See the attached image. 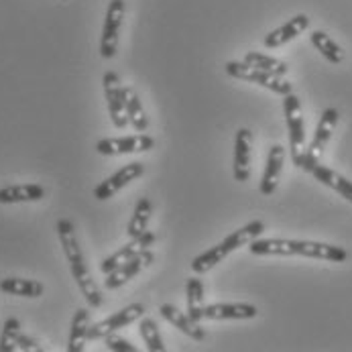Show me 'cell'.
<instances>
[{
    "label": "cell",
    "mask_w": 352,
    "mask_h": 352,
    "mask_svg": "<svg viewBox=\"0 0 352 352\" xmlns=\"http://www.w3.org/2000/svg\"><path fill=\"white\" fill-rule=\"evenodd\" d=\"M307 27H309V19H307V14H298V16L289 19L285 25H281L279 29L271 31V33L265 37V41H263V43H265V47H267V50H277V47H281V45H285V43L294 41L296 37H300Z\"/></svg>",
    "instance_id": "cell-17"
},
{
    "label": "cell",
    "mask_w": 352,
    "mask_h": 352,
    "mask_svg": "<svg viewBox=\"0 0 352 352\" xmlns=\"http://www.w3.org/2000/svg\"><path fill=\"white\" fill-rule=\"evenodd\" d=\"M159 314L171 324V326H175L177 330H182L186 336H190L192 340H206V330L200 326V322H196V320H192L188 314H184V311H179L175 305H171V303H163V305H159Z\"/></svg>",
    "instance_id": "cell-16"
},
{
    "label": "cell",
    "mask_w": 352,
    "mask_h": 352,
    "mask_svg": "<svg viewBox=\"0 0 352 352\" xmlns=\"http://www.w3.org/2000/svg\"><path fill=\"white\" fill-rule=\"evenodd\" d=\"M57 234H59V243L63 247L65 258H67L69 269H72V275H74V279H76L82 296L86 298V302H88L90 307H100L102 292L100 287L96 285V281H94L88 265H86V258H84L82 247L78 243L76 228H74L72 220H67V218L57 220Z\"/></svg>",
    "instance_id": "cell-2"
},
{
    "label": "cell",
    "mask_w": 352,
    "mask_h": 352,
    "mask_svg": "<svg viewBox=\"0 0 352 352\" xmlns=\"http://www.w3.org/2000/svg\"><path fill=\"white\" fill-rule=\"evenodd\" d=\"M157 241V236H155V232H145V234H141V236H137V239H131L124 247H120L116 252H112L110 256H106L104 261L100 263V271L104 275H108L110 271H114V269H118L120 265H124V263H129L131 258H135L137 254H141L143 251H147L149 247H153V243Z\"/></svg>",
    "instance_id": "cell-11"
},
{
    "label": "cell",
    "mask_w": 352,
    "mask_h": 352,
    "mask_svg": "<svg viewBox=\"0 0 352 352\" xmlns=\"http://www.w3.org/2000/svg\"><path fill=\"white\" fill-rule=\"evenodd\" d=\"M151 214H153V204L149 198H141V200L137 201L135 212H133V216H131V220H129V226H126V234H129V239H137V236H141V234H145V232H147V228H149V220H151Z\"/></svg>",
    "instance_id": "cell-24"
},
{
    "label": "cell",
    "mask_w": 352,
    "mask_h": 352,
    "mask_svg": "<svg viewBox=\"0 0 352 352\" xmlns=\"http://www.w3.org/2000/svg\"><path fill=\"white\" fill-rule=\"evenodd\" d=\"M249 251L258 256H305L320 258L330 263H342L349 258V252L342 247L316 243V241H294V239H256L249 245Z\"/></svg>",
    "instance_id": "cell-1"
},
{
    "label": "cell",
    "mask_w": 352,
    "mask_h": 352,
    "mask_svg": "<svg viewBox=\"0 0 352 352\" xmlns=\"http://www.w3.org/2000/svg\"><path fill=\"white\" fill-rule=\"evenodd\" d=\"M283 163H285V149L281 145H273L267 155V165H265V173L261 177L258 184V192L263 196H271L275 194L281 173H283Z\"/></svg>",
    "instance_id": "cell-14"
},
{
    "label": "cell",
    "mask_w": 352,
    "mask_h": 352,
    "mask_svg": "<svg viewBox=\"0 0 352 352\" xmlns=\"http://www.w3.org/2000/svg\"><path fill=\"white\" fill-rule=\"evenodd\" d=\"M258 316V307L252 303H210L204 307L206 320H252Z\"/></svg>",
    "instance_id": "cell-15"
},
{
    "label": "cell",
    "mask_w": 352,
    "mask_h": 352,
    "mask_svg": "<svg viewBox=\"0 0 352 352\" xmlns=\"http://www.w3.org/2000/svg\"><path fill=\"white\" fill-rule=\"evenodd\" d=\"M124 96H126V114H129V122L133 124V129L137 133H145L147 126H149V118H147V112L141 104V98L137 94L135 88L131 86H124Z\"/></svg>",
    "instance_id": "cell-23"
},
{
    "label": "cell",
    "mask_w": 352,
    "mask_h": 352,
    "mask_svg": "<svg viewBox=\"0 0 352 352\" xmlns=\"http://www.w3.org/2000/svg\"><path fill=\"white\" fill-rule=\"evenodd\" d=\"M122 19H124V0H112L108 4L106 19H104V29H102L100 55L104 59H112L116 55Z\"/></svg>",
    "instance_id": "cell-8"
},
{
    "label": "cell",
    "mask_w": 352,
    "mask_h": 352,
    "mask_svg": "<svg viewBox=\"0 0 352 352\" xmlns=\"http://www.w3.org/2000/svg\"><path fill=\"white\" fill-rule=\"evenodd\" d=\"M243 61L252 65V67H258V69H265V72H271V74H277V76H285L289 72L285 61L275 59V57L265 55V53H258V51H249Z\"/></svg>",
    "instance_id": "cell-27"
},
{
    "label": "cell",
    "mask_w": 352,
    "mask_h": 352,
    "mask_svg": "<svg viewBox=\"0 0 352 352\" xmlns=\"http://www.w3.org/2000/svg\"><path fill=\"white\" fill-rule=\"evenodd\" d=\"M263 230H265L263 220H252L249 224H245L243 228L228 234L222 243H218V249L224 252V256H228L230 252L239 251L243 247H249L252 241H256L263 234Z\"/></svg>",
    "instance_id": "cell-18"
},
{
    "label": "cell",
    "mask_w": 352,
    "mask_h": 352,
    "mask_svg": "<svg viewBox=\"0 0 352 352\" xmlns=\"http://www.w3.org/2000/svg\"><path fill=\"white\" fill-rule=\"evenodd\" d=\"M251 155H252V133L249 129H239L234 139V179L245 184L251 177Z\"/></svg>",
    "instance_id": "cell-13"
},
{
    "label": "cell",
    "mask_w": 352,
    "mask_h": 352,
    "mask_svg": "<svg viewBox=\"0 0 352 352\" xmlns=\"http://www.w3.org/2000/svg\"><path fill=\"white\" fill-rule=\"evenodd\" d=\"M145 311H147V309H145L143 303H131V305L122 307L120 311H116V314L104 318L102 322L92 324V326H90V332H88V338H90V340H102V338H106L110 332H116V330H120V328H126V326L133 324V322H139V320L145 316Z\"/></svg>",
    "instance_id": "cell-7"
},
{
    "label": "cell",
    "mask_w": 352,
    "mask_h": 352,
    "mask_svg": "<svg viewBox=\"0 0 352 352\" xmlns=\"http://www.w3.org/2000/svg\"><path fill=\"white\" fill-rule=\"evenodd\" d=\"M104 342H106V351H112V352H137V346L135 344H131L126 338H122V336H118L116 332H110L106 338H104Z\"/></svg>",
    "instance_id": "cell-30"
},
{
    "label": "cell",
    "mask_w": 352,
    "mask_h": 352,
    "mask_svg": "<svg viewBox=\"0 0 352 352\" xmlns=\"http://www.w3.org/2000/svg\"><path fill=\"white\" fill-rule=\"evenodd\" d=\"M283 112H285V122L289 131V149H292V161L296 167H302L303 157H305V124H303L302 104L300 98L292 92L283 96Z\"/></svg>",
    "instance_id": "cell-4"
},
{
    "label": "cell",
    "mask_w": 352,
    "mask_h": 352,
    "mask_svg": "<svg viewBox=\"0 0 352 352\" xmlns=\"http://www.w3.org/2000/svg\"><path fill=\"white\" fill-rule=\"evenodd\" d=\"M139 334L141 338L145 340V346L147 351L151 352H163L165 351V344H163V338H161V332L157 328V322L151 318H141L139 320Z\"/></svg>",
    "instance_id": "cell-28"
},
{
    "label": "cell",
    "mask_w": 352,
    "mask_h": 352,
    "mask_svg": "<svg viewBox=\"0 0 352 352\" xmlns=\"http://www.w3.org/2000/svg\"><path fill=\"white\" fill-rule=\"evenodd\" d=\"M90 326H92V324H90V309L80 307V309L74 314V320H72L69 340H67V351L82 352L84 349H86V342L90 340V338H88Z\"/></svg>",
    "instance_id": "cell-20"
},
{
    "label": "cell",
    "mask_w": 352,
    "mask_h": 352,
    "mask_svg": "<svg viewBox=\"0 0 352 352\" xmlns=\"http://www.w3.org/2000/svg\"><path fill=\"white\" fill-rule=\"evenodd\" d=\"M338 120H340V114H338L336 108H326V110H324V114H322V118H320V122H318V129H316V133H314V141H311L309 147L305 149V157H303V163L300 169L309 171L314 165L320 163L322 155H324L328 143H330V139H332V135H334V131H336Z\"/></svg>",
    "instance_id": "cell-5"
},
{
    "label": "cell",
    "mask_w": 352,
    "mask_h": 352,
    "mask_svg": "<svg viewBox=\"0 0 352 352\" xmlns=\"http://www.w3.org/2000/svg\"><path fill=\"white\" fill-rule=\"evenodd\" d=\"M307 173H311L320 184H324L326 188L338 192L344 200H349L352 204V182L349 177H344L338 171H334V169H330L326 165H320V163L314 165Z\"/></svg>",
    "instance_id": "cell-19"
},
{
    "label": "cell",
    "mask_w": 352,
    "mask_h": 352,
    "mask_svg": "<svg viewBox=\"0 0 352 352\" xmlns=\"http://www.w3.org/2000/svg\"><path fill=\"white\" fill-rule=\"evenodd\" d=\"M0 292H4L8 296H19V298H41L45 292V285L35 279L6 277L0 281Z\"/></svg>",
    "instance_id": "cell-22"
},
{
    "label": "cell",
    "mask_w": 352,
    "mask_h": 352,
    "mask_svg": "<svg viewBox=\"0 0 352 352\" xmlns=\"http://www.w3.org/2000/svg\"><path fill=\"white\" fill-rule=\"evenodd\" d=\"M143 173H145V165H143L141 161H133V163H129V165L120 167L116 173H112L110 177H106L100 186H96V190H94V198L104 201V200H108V198H112V196H116L122 188H126L131 182L139 179Z\"/></svg>",
    "instance_id": "cell-9"
},
{
    "label": "cell",
    "mask_w": 352,
    "mask_h": 352,
    "mask_svg": "<svg viewBox=\"0 0 352 352\" xmlns=\"http://www.w3.org/2000/svg\"><path fill=\"white\" fill-rule=\"evenodd\" d=\"M104 84V96L108 104V114L110 120L116 129H124L129 124V114H126V96H124V86L114 72H106L102 78Z\"/></svg>",
    "instance_id": "cell-6"
},
{
    "label": "cell",
    "mask_w": 352,
    "mask_h": 352,
    "mask_svg": "<svg viewBox=\"0 0 352 352\" xmlns=\"http://www.w3.org/2000/svg\"><path fill=\"white\" fill-rule=\"evenodd\" d=\"M155 147V139L139 133L133 137H114V139H102L96 143V151L100 155H131V153H145L151 151Z\"/></svg>",
    "instance_id": "cell-10"
},
{
    "label": "cell",
    "mask_w": 352,
    "mask_h": 352,
    "mask_svg": "<svg viewBox=\"0 0 352 352\" xmlns=\"http://www.w3.org/2000/svg\"><path fill=\"white\" fill-rule=\"evenodd\" d=\"M226 74L234 80H243V82H249V84H256L265 90H271L279 96H287L294 92L292 84L287 80H283V76H277V74H271V72H265V69H258V67H252L245 61H228L224 65Z\"/></svg>",
    "instance_id": "cell-3"
},
{
    "label": "cell",
    "mask_w": 352,
    "mask_h": 352,
    "mask_svg": "<svg viewBox=\"0 0 352 352\" xmlns=\"http://www.w3.org/2000/svg\"><path fill=\"white\" fill-rule=\"evenodd\" d=\"M153 258H155V254H153L149 249L143 251L141 254H137V256L131 258L129 263H124V265H120L118 269L110 271V273L106 275V279H104V287H106V289H118V287L126 285L131 279H135L141 271H145V269L151 265Z\"/></svg>",
    "instance_id": "cell-12"
},
{
    "label": "cell",
    "mask_w": 352,
    "mask_h": 352,
    "mask_svg": "<svg viewBox=\"0 0 352 352\" xmlns=\"http://www.w3.org/2000/svg\"><path fill=\"white\" fill-rule=\"evenodd\" d=\"M45 198V188L39 184H16L0 190V204H23Z\"/></svg>",
    "instance_id": "cell-21"
},
{
    "label": "cell",
    "mask_w": 352,
    "mask_h": 352,
    "mask_svg": "<svg viewBox=\"0 0 352 352\" xmlns=\"http://www.w3.org/2000/svg\"><path fill=\"white\" fill-rule=\"evenodd\" d=\"M309 41L316 50L324 55V59H328L330 63H342L344 61V51L342 47L324 31H314L309 35Z\"/></svg>",
    "instance_id": "cell-25"
},
{
    "label": "cell",
    "mask_w": 352,
    "mask_h": 352,
    "mask_svg": "<svg viewBox=\"0 0 352 352\" xmlns=\"http://www.w3.org/2000/svg\"><path fill=\"white\" fill-rule=\"evenodd\" d=\"M21 322L16 318H8L4 322L2 334H0V352L19 351V338H21Z\"/></svg>",
    "instance_id": "cell-29"
},
{
    "label": "cell",
    "mask_w": 352,
    "mask_h": 352,
    "mask_svg": "<svg viewBox=\"0 0 352 352\" xmlns=\"http://www.w3.org/2000/svg\"><path fill=\"white\" fill-rule=\"evenodd\" d=\"M186 298H188V316L196 322L204 320V283L198 277L188 279L186 285Z\"/></svg>",
    "instance_id": "cell-26"
},
{
    "label": "cell",
    "mask_w": 352,
    "mask_h": 352,
    "mask_svg": "<svg viewBox=\"0 0 352 352\" xmlns=\"http://www.w3.org/2000/svg\"><path fill=\"white\" fill-rule=\"evenodd\" d=\"M19 351L41 352L43 351V346H41L37 340H33L31 336H27V334H21V338H19Z\"/></svg>",
    "instance_id": "cell-31"
}]
</instances>
